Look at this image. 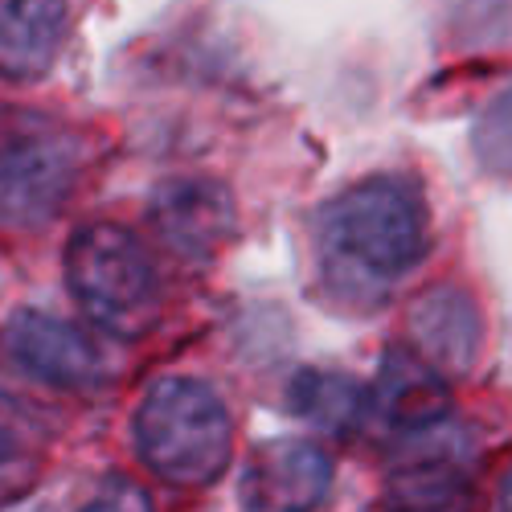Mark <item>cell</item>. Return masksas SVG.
Segmentation results:
<instances>
[{"label": "cell", "instance_id": "obj_15", "mask_svg": "<svg viewBox=\"0 0 512 512\" xmlns=\"http://www.w3.org/2000/svg\"><path fill=\"white\" fill-rule=\"evenodd\" d=\"M500 512H512V467H508L504 480H500Z\"/></svg>", "mask_w": 512, "mask_h": 512}, {"label": "cell", "instance_id": "obj_1", "mask_svg": "<svg viewBox=\"0 0 512 512\" xmlns=\"http://www.w3.org/2000/svg\"><path fill=\"white\" fill-rule=\"evenodd\" d=\"M320 250L340 271L390 283L426 250V201L402 177H369L320 209Z\"/></svg>", "mask_w": 512, "mask_h": 512}, {"label": "cell", "instance_id": "obj_8", "mask_svg": "<svg viewBox=\"0 0 512 512\" xmlns=\"http://www.w3.org/2000/svg\"><path fill=\"white\" fill-rule=\"evenodd\" d=\"M406 332H410V353H418L443 377H459L476 365L484 345L480 304L472 300V291L439 283L410 304Z\"/></svg>", "mask_w": 512, "mask_h": 512}, {"label": "cell", "instance_id": "obj_11", "mask_svg": "<svg viewBox=\"0 0 512 512\" xmlns=\"http://www.w3.org/2000/svg\"><path fill=\"white\" fill-rule=\"evenodd\" d=\"M291 410L332 435H349L369 422V386L336 369H304L291 381Z\"/></svg>", "mask_w": 512, "mask_h": 512}, {"label": "cell", "instance_id": "obj_14", "mask_svg": "<svg viewBox=\"0 0 512 512\" xmlns=\"http://www.w3.org/2000/svg\"><path fill=\"white\" fill-rule=\"evenodd\" d=\"M82 512H152V496L127 476H107Z\"/></svg>", "mask_w": 512, "mask_h": 512}, {"label": "cell", "instance_id": "obj_9", "mask_svg": "<svg viewBox=\"0 0 512 512\" xmlns=\"http://www.w3.org/2000/svg\"><path fill=\"white\" fill-rule=\"evenodd\" d=\"M451 394H447V377L435 373L418 353L394 349L381 361V373L369 386V418H381L406 439L431 435L447 422Z\"/></svg>", "mask_w": 512, "mask_h": 512}, {"label": "cell", "instance_id": "obj_10", "mask_svg": "<svg viewBox=\"0 0 512 512\" xmlns=\"http://www.w3.org/2000/svg\"><path fill=\"white\" fill-rule=\"evenodd\" d=\"M66 37V0H0V78H41Z\"/></svg>", "mask_w": 512, "mask_h": 512}, {"label": "cell", "instance_id": "obj_2", "mask_svg": "<svg viewBox=\"0 0 512 512\" xmlns=\"http://www.w3.org/2000/svg\"><path fill=\"white\" fill-rule=\"evenodd\" d=\"M140 459L168 484H213L234 455V422L222 394L197 377H164L136 406Z\"/></svg>", "mask_w": 512, "mask_h": 512}, {"label": "cell", "instance_id": "obj_6", "mask_svg": "<svg viewBox=\"0 0 512 512\" xmlns=\"http://www.w3.org/2000/svg\"><path fill=\"white\" fill-rule=\"evenodd\" d=\"M0 345L13 357V365L58 390H95L107 373V361L91 345V336L46 312H17L0 328Z\"/></svg>", "mask_w": 512, "mask_h": 512}, {"label": "cell", "instance_id": "obj_3", "mask_svg": "<svg viewBox=\"0 0 512 512\" xmlns=\"http://www.w3.org/2000/svg\"><path fill=\"white\" fill-rule=\"evenodd\" d=\"M66 279L78 308L111 336L136 340L160 320L164 291L156 263L127 226H82L66 246Z\"/></svg>", "mask_w": 512, "mask_h": 512}, {"label": "cell", "instance_id": "obj_5", "mask_svg": "<svg viewBox=\"0 0 512 512\" xmlns=\"http://www.w3.org/2000/svg\"><path fill=\"white\" fill-rule=\"evenodd\" d=\"M148 222L156 238L181 263H213L238 234V209L226 185L209 177L164 181L148 201Z\"/></svg>", "mask_w": 512, "mask_h": 512}, {"label": "cell", "instance_id": "obj_12", "mask_svg": "<svg viewBox=\"0 0 512 512\" xmlns=\"http://www.w3.org/2000/svg\"><path fill=\"white\" fill-rule=\"evenodd\" d=\"M46 472V426L29 406L0 394V500L25 496Z\"/></svg>", "mask_w": 512, "mask_h": 512}, {"label": "cell", "instance_id": "obj_4", "mask_svg": "<svg viewBox=\"0 0 512 512\" xmlns=\"http://www.w3.org/2000/svg\"><path fill=\"white\" fill-rule=\"evenodd\" d=\"M78 136L46 115L0 119V230L33 234L66 209L78 185Z\"/></svg>", "mask_w": 512, "mask_h": 512}, {"label": "cell", "instance_id": "obj_7", "mask_svg": "<svg viewBox=\"0 0 512 512\" xmlns=\"http://www.w3.org/2000/svg\"><path fill=\"white\" fill-rule=\"evenodd\" d=\"M332 488V459L308 439H271L242 472V512H312Z\"/></svg>", "mask_w": 512, "mask_h": 512}, {"label": "cell", "instance_id": "obj_13", "mask_svg": "<svg viewBox=\"0 0 512 512\" xmlns=\"http://www.w3.org/2000/svg\"><path fill=\"white\" fill-rule=\"evenodd\" d=\"M472 148L492 173L512 177V87L480 111L476 132H472Z\"/></svg>", "mask_w": 512, "mask_h": 512}]
</instances>
